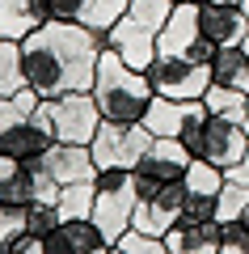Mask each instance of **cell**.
<instances>
[{"label": "cell", "instance_id": "1", "mask_svg": "<svg viewBox=\"0 0 249 254\" xmlns=\"http://www.w3.org/2000/svg\"><path fill=\"white\" fill-rule=\"evenodd\" d=\"M101 51H106V34L80 26V21H47L21 38L26 81L38 98L89 93Z\"/></svg>", "mask_w": 249, "mask_h": 254}, {"label": "cell", "instance_id": "2", "mask_svg": "<svg viewBox=\"0 0 249 254\" xmlns=\"http://www.w3.org/2000/svg\"><path fill=\"white\" fill-rule=\"evenodd\" d=\"M89 93H93V102H98L101 119H110V123H140L144 110H148V102L156 98L148 72L123 64L110 47L101 51V60H98V76H93Z\"/></svg>", "mask_w": 249, "mask_h": 254}, {"label": "cell", "instance_id": "3", "mask_svg": "<svg viewBox=\"0 0 249 254\" xmlns=\"http://www.w3.org/2000/svg\"><path fill=\"white\" fill-rule=\"evenodd\" d=\"M182 144L190 148V157H203V161L220 165V170H232V165L245 157L249 148V131L237 123V119H224V115H211V110L199 102V110L186 119L182 127Z\"/></svg>", "mask_w": 249, "mask_h": 254}, {"label": "cell", "instance_id": "4", "mask_svg": "<svg viewBox=\"0 0 249 254\" xmlns=\"http://www.w3.org/2000/svg\"><path fill=\"white\" fill-rule=\"evenodd\" d=\"M34 123L43 127L51 140L63 144H89L101 127V110L93 93H63V98H43L34 110Z\"/></svg>", "mask_w": 249, "mask_h": 254}, {"label": "cell", "instance_id": "5", "mask_svg": "<svg viewBox=\"0 0 249 254\" xmlns=\"http://www.w3.org/2000/svg\"><path fill=\"white\" fill-rule=\"evenodd\" d=\"M93 225L106 233V242L123 237L135 216V174L131 170H98L93 178Z\"/></svg>", "mask_w": 249, "mask_h": 254}, {"label": "cell", "instance_id": "6", "mask_svg": "<svg viewBox=\"0 0 249 254\" xmlns=\"http://www.w3.org/2000/svg\"><path fill=\"white\" fill-rule=\"evenodd\" d=\"M152 131L144 123H110L101 119L98 136L89 140V153L98 161V170H135L140 157L152 148Z\"/></svg>", "mask_w": 249, "mask_h": 254}, {"label": "cell", "instance_id": "7", "mask_svg": "<svg viewBox=\"0 0 249 254\" xmlns=\"http://www.w3.org/2000/svg\"><path fill=\"white\" fill-rule=\"evenodd\" d=\"M156 55H182V60L195 64H211L215 43H207L203 30H199V4L195 0H178L165 21V30L156 34Z\"/></svg>", "mask_w": 249, "mask_h": 254}, {"label": "cell", "instance_id": "8", "mask_svg": "<svg viewBox=\"0 0 249 254\" xmlns=\"http://www.w3.org/2000/svg\"><path fill=\"white\" fill-rule=\"evenodd\" d=\"M148 81L160 98H173V102H203L207 85H211V72L207 64L195 60H182V55H156L148 64Z\"/></svg>", "mask_w": 249, "mask_h": 254}, {"label": "cell", "instance_id": "9", "mask_svg": "<svg viewBox=\"0 0 249 254\" xmlns=\"http://www.w3.org/2000/svg\"><path fill=\"white\" fill-rule=\"evenodd\" d=\"M34 199H59V182L38 161H9L0 157V208H26Z\"/></svg>", "mask_w": 249, "mask_h": 254}, {"label": "cell", "instance_id": "10", "mask_svg": "<svg viewBox=\"0 0 249 254\" xmlns=\"http://www.w3.org/2000/svg\"><path fill=\"white\" fill-rule=\"evenodd\" d=\"M190 165V148L182 144V140H152V148L140 157V165H135V199H148L152 190H160L165 182L182 178Z\"/></svg>", "mask_w": 249, "mask_h": 254}, {"label": "cell", "instance_id": "11", "mask_svg": "<svg viewBox=\"0 0 249 254\" xmlns=\"http://www.w3.org/2000/svg\"><path fill=\"white\" fill-rule=\"evenodd\" d=\"M182 208H186V182L173 178V182H165L160 190H152L148 199H135L131 229L152 233V237H165V233L182 220Z\"/></svg>", "mask_w": 249, "mask_h": 254}, {"label": "cell", "instance_id": "12", "mask_svg": "<svg viewBox=\"0 0 249 254\" xmlns=\"http://www.w3.org/2000/svg\"><path fill=\"white\" fill-rule=\"evenodd\" d=\"M106 47H110L123 64H131V68L148 72V64L156 60V30L140 26L135 17H127V13H123V17L106 30Z\"/></svg>", "mask_w": 249, "mask_h": 254}, {"label": "cell", "instance_id": "13", "mask_svg": "<svg viewBox=\"0 0 249 254\" xmlns=\"http://www.w3.org/2000/svg\"><path fill=\"white\" fill-rule=\"evenodd\" d=\"M38 165H43L59 187L93 182V178H98V161H93L89 144H63V140H55V144L43 153V161H38Z\"/></svg>", "mask_w": 249, "mask_h": 254}, {"label": "cell", "instance_id": "14", "mask_svg": "<svg viewBox=\"0 0 249 254\" xmlns=\"http://www.w3.org/2000/svg\"><path fill=\"white\" fill-rule=\"evenodd\" d=\"M199 30H203V38L215 43V47H232V43H245L249 38L241 4H215V0H203V4H199Z\"/></svg>", "mask_w": 249, "mask_h": 254}, {"label": "cell", "instance_id": "15", "mask_svg": "<svg viewBox=\"0 0 249 254\" xmlns=\"http://www.w3.org/2000/svg\"><path fill=\"white\" fill-rule=\"evenodd\" d=\"M43 246H47V254H106L110 242H106V233L85 216V220H63Z\"/></svg>", "mask_w": 249, "mask_h": 254}, {"label": "cell", "instance_id": "16", "mask_svg": "<svg viewBox=\"0 0 249 254\" xmlns=\"http://www.w3.org/2000/svg\"><path fill=\"white\" fill-rule=\"evenodd\" d=\"M165 254H220V220H178L165 233Z\"/></svg>", "mask_w": 249, "mask_h": 254}, {"label": "cell", "instance_id": "17", "mask_svg": "<svg viewBox=\"0 0 249 254\" xmlns=\"http://www.w3.org/2000/svg\"><path fill=\"white\" fill-rule=\"evenodd\" d=\"M195 110H199V102H173V98H160V93H156V98L148 102V110H144L140 123L148 127L156 140H165V136L178 140L182 127H186V119L195 115Z\"/></svg>", "mask_w": 249, "mask_h": 254}, {"label": "cell", "instance_id": "18", "mask_svg": "<svg viewBox=\"0 0 249 254\" xmlns=\"http://www.w3.org/2000/svg\"><path fill=\"white\" fill-rule=\"evenodd\" d=\"M55 140L47 136L43 127L30 119V123H17L9 127V131H0V157H9V161H43V153L51 148Z\"/></svg>", "mask_w": 249, "mask_h": 254}, {"label": "cell", "instance_id": "19", "mask_svg": "<svg viewBox=\"0 0 249 254\" xmlns=\"http://www.w3.org/2000/svg\"><path fill=\"white\" fill-rule=\"evenodd\" d=\"M51 13H47L43 0H0V38H26L30 30L47 26Z\"/></svg>", "mask_w": 249, "mask_h": 254}, {"label": "cell", "instance_id": "20", "mask_svg": "<svg viewBox=\"0 0 249 254\" xmlns=\"http://www.w3.org/2000/svg\"><path fill=\"white\" fill-rule=\"evenodd\" d=\"M207 72H211V85H224V89L249 93V51H245V43L215 47L211 64H207Z\"/></svg>", "mask_w": 249, "mask_h": 254}, {"label": "cell", "instance_id": "21", "mask_svg": "<svg viewBox=\"0 0 249 254\" xmlns=\"http://www.w3.org/2000/svg\"><path fill=\"white\" fill-rule=\"evenodd\" d=\"M224 178H228V174H224L220 165L203 161V157H190L186 174H182V182H186V195H195V199H215V203H220Z\"/></svg>", "mask_w": 249, "mask_h": 254}, {"label": "cell", "instance_id": "22", "mask_svg": "<svg viewBox=\"0 0 249 254\" xmlns=\"http://www.w3.org/2000/svg\"><path fill=\"white\" fill-rule=\"evenodd\" d=\"M26 60H21V43L17 38H0V98L26 89Z\"/></svg>", "mask_w": 249, "mask_h": 254}, {"label": "cell", "instance_id": "23", "mask_svg": "<svg viewBox=\"0 0 249 254\" xmlns=\"http://www.w3.org/2000/svg\"><path fill=\"white\" fill-rule=\"evenodd\" d=\"M127 4H131V0H85L76 21H80V26H89V30H98V34H106V30L127 13Z\"/></svg>", "mask_w": 249, "mask_h": 254}, {"label": "cell", "instance_id": "24", "mask_svg": "<svg viewBox=\"0 0 249 254\" xmlns=\"http://www.w3.org/2000/svg\"><path fill=\"white\" fill-rule=\"evenodd\" d=\"M93 182H72V187H59V212H63V220H85L89 216L93 220Z\"/></svg>", "mask_w": 249, "mask_h": 254}, {"label": "cell", "instance_id": "25", "mask_svg": "<svg viewBox=\"0 0 249 254\" xmlns=\"http://www.w3.org/2000/svg\"><path fill=\"white\" fill-rule=\"evenodd\" d=\"M38 93L30 89H21V93H13V98H0V131H9V127H17V123H30L34 119V110H38Z\"/></svg>", "mask_w": 249, "mask_h": 254}, {"label": "cell", "instance_id": "26", "mask_svg": "<svg viewBox=\"0 0 249 254\" xmlns=\"http://www.w3.org/2000/svg\"><path fill=\"white\" fill-rule=\"evenodd\" d=\"M245 102H249V93H241V89H224V85H207V93H203V106L211 110V115H224V119H245Z\"/></svg>", "mask_w": 249, "mask_h": 254}, {"label": "cell", "instance_id": "27", "mask_svg": "<svg viewBox=\"0 0 249 254\" xmlns=\"http://www.w3.org/2000/svg\"><path fill=\"white\" fill-rule=\"evenodd\" d=\"M63 225V212H59V203H51V199H34V203H26V229L34 237H51L55 229Z\"/></svg>", "mask_w": 249, "mask_h": 254}, {"label": "cell", "instance_id": "28", "mask_svg": "<svg viewBox=\"0 0 249 254\" xmlns=\"http://www.w3.org/2000/svg\"><path fill=\"white\" fill-rule=\"evenodd\" d=\"M106 254H165V237H152V233H140V229H127L123 237L106 246Z\"/></svg>", "mask_w": 249, "mask_h": 254}, {"label": "cell", "instance_id": "29", "mask_svg": "<svg viewBox=\"0 0 249 254\" xmlns=\"http://www.w3.org/2000/svg\"><path fill=\"white\" fill-rule=\"evenodd\" d=\"M249 208V187H241V182L224 178V190H220V203H215V220H241Z\"/></svg>", "mask_w": 249, "mask_h": 254}, {"label": "cell", "instance_id": "30", "mask_svg": "<svg viewBox=\"0 0 249 254\" xmlns=\"http://www.w3.org/2000/svg\"><path fill=\"white\" fill-rule=\"evenodd\" d=\"M220 254H249V225H245V216L220 225Z\"/></svg>", "mask_w": 249, "mask_h": 254}, {"label": "cell", "instance_id": "31", "mask_svg": "<svg viewBox=\"0 0 249 254\" xmlns=\"http://www.w3.org/2000/svg\"><path fill=\"white\" fill-rule=\"evenodd\" d=\"M26 233V208H0V254Z\"/></svg>", "mask_w": 249, "mask_h": 254}, {"label": "cell", "instance_id": "32", "mask_svg": "<svg viewBox=\"0 0 249 254\" xmlns=\"http://www.w3.org/2000/svg\"><path fill=\"white\" fill-rule=\"evenodd\" d=\"M43 4H47V13H51V21H76L85 0H43Z\"/></svg>", "mask_w": 249, "mask_h": 254}, {"label": "cell", "instance_id": "33", "mask_svg": "<svg viewBox=\"0 0 249 254\" xmlns=\"http://www.w3.org/2000/svg\"><path fill=\"white\" fill-rule=\"evenodd\" d=\"M4 254H47V246H43V237H34V233L26 229V233H21L17 242H13L9 250H4Z\"/></svg>", "mask_w": 249, "mask_h": 254}, {"label": "cell", "instance_id": "34", "mask_svg": "<svg viewBox=\"0 0 249 254\" xmlns=\"http://www.w3.org/2000/svg\"><path fill=\"white\" fill-rule=\"evenodd\" d=\"M224 174H228L232 182H241V187H249V148H245V157H241L232 170H224Z\"/></svg>", "mask_w": 249, "mask_h": 254}, {"label": "cell", "instance_id": "35", "mask_svg": "<svg viewBox=\"0 0 249 254\" xmlns=\"http://www.w3.org/2000/svg\"><path fill=\"white\" fill-rule=\"evenodd\" d=\"M241 13H245V26H249V0H241ZM249 43V38H245Z\"/></svg>", "mask_w": 249, "mask_h": 254}, {"label": "cell", "instance_id": "36", "mask_svg": "<svg viewBox=\"0 0 249 254\" xmlns=\"http://www.w3.org/2000/svg\"><path fill=\"white\" fill-rule=\"evenodd\" d=\"M173 4H178V0H173ZM195 4H203V0H195ZM215 4H241V0H215Z\"/></svg>", "mask_w": 249, "mask_h": 254}, {"label": "cell", "instance_id": "37", "mask_svg": "<svg viewBox=\"0 0 249 254\" xmlns=\"http://www.w3.org/2000/svg\"><path fill=\"white\" fill-rule=\"evenodd\" d=\"M241 127H245V131H249V102H245V119H241Z\"/></svg>", "mask_w": 249, "mask_h": 254}, {"label": "cell", "instance_id": "38", "mask_svg": "<svg viewBox=\"0 0 249 254\" xmlns=\"http://www.w3.org/2000/svg\"><path fill=\"white\" fill-rule=\"evenodd\" d=\"M245 225H249V208H245Z\"/></svg>", "mask_w": 249, "mask_h": 254}, {"label": "cell", "instance_id": "39", "mask_svg": "<svg viewBox=\"0 0 249 254\" xmlns=\"http://www.w3.org/2000/svg\"><path fill=\"white\" fill-rule=\"evenodd\" d=\"M245 51H249V43H245Z\"/></svg>", "mask_w": 249, "mask_h": 254}]
</instances>
